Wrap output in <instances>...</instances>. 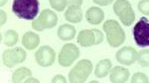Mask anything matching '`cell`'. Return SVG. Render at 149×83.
Returning a JSON list of instances; mask_svg holds the SVG:
<instances>
[{
  "label": "cell",
  "mask_w": 149,
  "mask_h": 83,
  "mask_svg": "<svg viewBox=\"0 0 149 83\" xmlns=\"http://www.w3.org/2000/svg\"><path fill=\"white\" fill-rule=\"evenodd\" d=\"M110 81L113 83H124L129 78V70L123 66H114L110 70Z\"/></svg>",
  "instance_id": "11"
},
{
  "label": "cell",
  "mask_w": 149,
  "mask_h": 83,
  "mask_svg": "<svg viewBox=\"0 0 149 83\" xmlns=\"http://www.w3.org/2000/svg\"><path fill=\"white\" fill-rule=\"evenodd\" d=\"M2 41L7 47H13L18 42V34L14 30H8L2 36Z\"/></svg>",
  "instance_id": "19"
},
{
  "label": "cell",
  "mask_w": 149,
  "mask_h": 83,
  "mask_svg": "<svg viewBox=\"0 0 149 83\" xmlns=\"http://www.w3.org/2000/svg\"><path fill=\"white\" fill-rule=\"evenodd\" d=\"M70 6H81L83 0H67Z\"/></svg>",
  "instance_id": "26"
},
{
  "label": "cell",
  "mask_w": 149,
  "mask_h": 83,
  "mask_svg": "<svg viewBox=\"0 0 149 83\" xmlns=\"http://www.w3.org/2000/svg\"><path fill=\"white\" fill-rule=\"evenodd\" d=\"M32 72L27 67L18 68L12 75V82H24L28 77H31Z\"/></svg>",
  "instance_id": "18"
},
{
  "label": "cell",
  "mask_w": 149,
  "mask_h": 83,
  "mask_svg": "<svg viewBox=\"0 0 149 83\" xmlns=\"http://www.w3.org/2000/svg\"><path fill=\"white\" fill-rule=\"evenodd\" d=\"M137 54L135 49L131 47H121L115 54L116 60L119 63L124 65H131L137 60Z\"/></svg>",
  "instance_id": "10"
},
{
  "label": "cell",
  "mask_w": 149,
  "mask_h": 83,
  "mask_svg": "<svg viewBox=\"0 0 149 83\" xmlns=\"http://www.w3.org/2000/svg\"><path fill=\"white\" fill-rule=\"evenodd\" d=\"M80 56V49L74 44H67L59 54V63L64 67L72 65Z\"/></svg>",
  "instance_id": "7"
},
{
  "label": "cell",
  "mask_w": 149,
  "mask_h": 83,
  "mask_svg": "<svg viewBox=\"0 0 149 83\" xmlns=\"http://www.w3.org/2000/svg\"><path fill=\"white\" fill-rule=\"evenodd\" d=\"M7 2H8V0H1V1H0V6L3 7L7 3Z\"/></svg>",
  "instance_id": "30"
},
{
  "label": "cell",
  "mask_w": 149,
  "mask_h": 83,
  "mask_svg": "<svg viewBox=\"0 0 149 83\" xmlns=\"http://www.w3.org/2000/svg\"><path fill=\"white\" fill-rule=\"evenodd\" d=\"M26 51L22 47H14L7 49L2 54V62L7 67L11 68L14 65L22 63L26 59Z\"/></svg>",
  "instance_id": "8"
},
{
  "label": "cell",
  "mask_w": 149,
  "mask_h": 83,
  "mask_svg": "<svg viewBox=\"0 0 149 83\" xmlns=\"http://www.w3.org/2000/svg\"><path fill=\"white\" fill-rule=\"evenodd\" d=\"M50 4H51L52 8H54L55 10L62 12L66 8L68 1L67 0H50Z\"/></svg>",
  "instance_id": "21"
},
{
  "label": "cell",
  "mask_w": 149,
  "mask_h": 83,
  "mask_svg": "<svg viewBox=\"0 0 149 83\" xmlns=\"http://www.w3.org/2000/svg\"><path fill=\"white\" fill-rule=\"evenodd\" d=\"M40 44V37L36 33L26 32L22 38V45L27 49H35Z\"/></svg>",
  "instance_id": "13"
},
{
  "label": "cell",
  "mask_w": 149,
  "mask_h": 83,
  "mask_svg": "<svg viewBox=\"0 0 149 83\" xmlns=\"http://www.w3.org/2000/svg\"><path fill=\"white\" fill-rule=\"evenodd\" d=\"M93 71V63L88 59H81L70 71L69 80L73 83L85 82Z\"/></svg>",
  "instance_id": "3"
},
{
  "label": "cell",
  "mask_w": 149,
  "mask_h": 83,
  "mask_svg": "<svg viewBox=\"0 0 149 83\" xmlns=\"http://www.w3.org/2000/svg\"><path fill=\"white\" fill-rule=\"evenodd\" d=\"M24 82H39V80L35 79V78H32V77H28Z\"/></svg>",
  "instance_id": "29"
},
{
  "label": "cell",
  "mask_w": 149,
  "mask_h": 83,
  "mask_svg": "<svg viewBox=\"0 0 149 83\" xmlns=\"http://www.w3.org/2000/svg\"><path fill=\"white\" fill-rule=\"evenodd\" d=\"M103 31L107 34V43L110 47H117L125 41V34L121 26L115 20H107L103 24Z\"/></svg>",
  "instance_id": "2"
},
{
  "label": "cell",
  "mask_w": 149,
  "mask_h": 83,
  "mask_svg": "<svg viewBox=\"0 0 149 83\" xmlns=\"http://www.w3.org/2000/svg\"><path fill=\"white\" fill-rule=\"evenodd\" d=\"M58 23V16L54 11L45 9L41 12L38 19L33 21L32 27L36 31H44L45 29H51Z\"/></svg>",
  "instance_id": "6"
},
{
  "label": "cell",
  "mask_w": 149,
  "mask_h": 83,
  "mask_svg": "<svg viewBox=\"0 0 149 83\" xmlns=\"http://www.w3.org/2000/svg\"><path fill=\"white\" fill-rule=\"evenodd\" d=\"M132 34L138 47H149V21L147 18L141 17L140 20L134 25Z\"/></svg>",
  "instance_id": "5"
},
{
  "label": "cell",
  "mask_w": 149,
  "mask_h": 83,
  "mask_svg": "<svg viewBox=\"0 0 149 83\" xmlns=\"http://www.w3.org/2000/svg\"><path fill=\"white\" fill-rule=\"evenodd\" d=\"M35 59L37 63L43 67L51 66L56 59V53L49 46H43L38 49L35 54Z\"/></svg>",
  "instance_id": "9"
},
{
  "label": "cell",
  "mask_w": 149,
  "mask_h": 83,
  "mask_svg": "<svg viewBox=\"0 0 149 83\" xmlns=\"http://www.w3.org/2000/svg\"><path fill=\"white\" fill-rule=\"evenodd\" d=\"M38 0H13L12 11L19 19L34 20L39 12Z\"/></svg>",
  "instance_id": "1"
},
{
  "label": "cell",
  "mask_w": 149,
  "mask_h": 83,
  "mask_svg": "<svg viewBox=\"0 0 149 83\" xmlns=\"http://www.w3.org/2000/svg\"><path fill=\"white\" fill-rule=\"evenodd\" d=\"M76 36V29L70 24H64L58 29V37L62 41H71Z\"/></svg>",
  "instance_id": "15"
},
{
  "label": "cell",
  "mask_w": 149,
  "mask_h": 83,
  "mask_svg": "<svg viewBox=\"0 0 149 83\" xmlns=\"http://www.w3.org/2000/svg\"><path fill=\"white\" fill-rule=\"evenodd\" d=\"M138 10L143 15H149V0H141L138 3Z\"/></svg>",
  "instance_id": "23"
},
{
  "label": "cell",
  "mask_w": 149,
  "mask_h": 83,
  "mask_svg": "<svg viewBox=\"0 0 149 83\" xmlns=\"http://www.w3.org/2000/svg\"><path fill=\"white\" fill-rule=\"evenodd\" d=\"M52 82H63V83H66L67 80L65 79V77L62 76V75H56V76H54V78L52 79Z\"/></svg>",
  "instance_id": "27"
},
{
  "label": "cell",
  "mask_w": 149,
  "mask_h": 83,
  "mask_svg": "<svg viewBox=\"0 0 149 83\" xmlns=\"http://www.w3.org/2000/svg\"><path fill=\"white\" fill-rule=\"evenodd\" d=\"M86 19L92 25H98L104 19V12L98 7H91L86 12Z\"/></svg>",
  "instance_id": "12"
},
{
  "label": "cell",
  "mask_w": 149,
  "mask_h": 83,
  "mask_svg": "<svg viewBox=\"0 0 149 83\" xmlns=\"http://www.w3.org/2000/svg\"><path fill=\"white\" fill-rule=\"evenodd\" d=\"M0 15H1V21H0V23H1V26H3L7 20V15L3 10L0 11Z\"/></svg>",
  "instance_id": "28"
},
{
  "label": "cell",
  "mask_w": 149,
  "mask_h": 83,
  "mask_svg": "<svg viewBox=\"0 0 149 83\" xmlns=\"http://www.w3.org/2000/svg\"><path fill=\"white\" fill-rule=\"evenodd\" d=\"M111 66H112L111 61L107 58L98 61V63L95 66V75L98 78L105 77L109 73L110 69H111Z\"/></svg>",
  "instance_id": "17"
},
{
  "label": "cell",
  "mask_w": 149,
  "mask_h": 83,
  "mask_svg": "<svg viewBox=\"0 0 149 83\" xmlns=\"http://www.w3.org/2000/svg\"><path fill=\"white\" fill-rule=\"evenodd\" d=\"M139 64L144 67H149V49H142L137 54Z\"/></svg>",
  "instance_id": "20"
},
{
  "label": "cell",
  "mask_w": 149,
  "mask_h": 83,
  "mask_svg": "<svg viewBox=\"0 0 149 83\" xmlns=\"http://www.w3.org/2000/svg\"><path fill=\"white\" fill-rule=\"evenodd\" d=\"M65 18L70 23H79L83 19V13L80 6H69L65 13Z\"/></svg>",
  "instance_id": "16"
},
{
  "label": "cell",
  "mask_w": 149,
  "mask_h": 83,
  "mask_svg": "<svg viewBox=\"0 0 149 83\" xmlns=\"http://www.w3.org/2000/svg\"><path fill=\"white\" fill-rule=\"evenodd\" d=\"M95 4L100 6H107L113 2V0H93Z\"/></svg>",
  "instance_id": "25"
},
{
  "label": "cell",
  "mask_w": 149,
  "mask_h": 83,
  "mask_svg": "<svg viewBox=\"0 0 149 83\" xmlns=\"http://www.w3.org/2000/svg\"><path fill=\"white\" fill-rule=\"evenodd\" d=\"M131 82L132 83H148L149 79L144 73L136 72L135 74H133V76H132Z\"/></svg>",
  "instance_id": "22"
},
{
  "label": "cell",
  "mask_w": 149,
  "mask_h": 83,
  "mask_svg": "<svg viewBox=\"0 0 149 83\" xmlns=\"http://www.w3.org/2000/svg\"><path fill=\"white\" fill-rule=\"evenodd\" d=\"M93 35H95V45H100L103 42V34L97 29H93Z\"/></svg>",
  "instance_id": "24"
},
{
  "label": "cell",
  "mask_w": 149,
  "mask_h": 83,
  "mask_svg": "<svg viewBox=\"0 0 149 83\" xmlns=\"http://www.w3.org/2000/svg\"><path fill=\"white\" fill-rule=\"evenodd\" d=\"M113 11L120 19L121 23L126 27L131 26L135 19V14L131 4L127 0H116L113 4Z\"/></svg>",
  "instance_id": "4"
},
{
  "label": "cell",
  "mask_w": 149,
  "mask_h": 83,
  "mask_svg": "<svg viewBox=\"0 0 149 83\" xmlns=\"http://www.w3.org/2000/svg\"><path fill=\"white\" fill-rule=\"evenodd\" d=\"M78 43L81 47H88L95 45V39L93 30H83L78 36Z\"/></svg>",
  "instance_id": "14"
}]
</instances>
